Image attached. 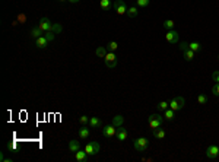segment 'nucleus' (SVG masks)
<instances>
[{"label":"nucleus","mask_w":219,"mask_h":162,"mask_svg":"<svg viewBox=\"0 0 219 162\" xmlns=\"http://www.w3.org/2000/svg\"><path fill=\"white\" fill-rule=\"evenodd\" d=\"M95 54L98 56V57L104 58L105 56H107V47H98V48L95 50Z\"/></svg>","instance_id":"obj_22"},{"label":"nucleus","mask_w":219,"mask_h":162,"mask_svg":"<svg viewBox=\"0 0 219 162\" xmlns=\"http://www.w3.org/2000/svg\"><path fill=\"white\" fill-rule=\"evenodd\" d=\"M89 134H91L89 127L83 126V127H81V129H79V137H81V139H88V137H89Z\"/></svg>","instance_id":"obj_18"},{"label":"nucleus","mask_w":219,"mask_h":162,"mask_svg":"<svg viewBox=\"0 0 219 162\" xmlns=\"http://www.w3.org/2000/svg\"><path fill=\"white\" fill-rule=\"evenodd\" d=\"M151 0H137V6L139 7H148Z\"/></svg>","instance_id":"obj_32"},{"label":"nucleus","mask_w":219,"mask_h":162,"mask_svg":"<svg viewBox=\"0 0 219 162\" xmlns=\"http://www.w3.org/2000/svg\"><path fill=\"white\" fill-rule=\"evenodd\" d=\"M218 155H219V146H216V145H210L209 148L206 149V156H207V159H216Z\"/></svg>","instance_id":"obj_7"},{"label":"nucleus","mask_w":219,"mask_h":162,"mask_svg":"<svg viewBox=\"0 0 219 162\" xmlns=\"http://www.w3.org/2000/svg\"><path fill=\"white\" fill-rule=\"evenodd\" d=\"M189 48H190L191 51L199 53V51H202V44L200 43H189Z\"/></svg>","instance_id":"obj_21"},{"label":"nucleus","mask_w":219,"mask_h":162,"mask_svg":"<svg viewBox=\"0 0 219 162\" xmlns=\"http://www.w3.org/2000/svg\"><path fill=\"white\" fill-rule=\"evenodd\" d=\"M137 7L136 6H132V7H129L127 9V16H130V18H136L137 16Z\"/></svg>","instance_id":"obj_23"},{"label":"nucleus","mask_w":219,"mask_h":162,"mask_svg":"<svg viewBox=\"0 0 219 162\" xmlns=\"http://www.w3.org/2000/svg\"><path fill=\"white\" fill-rule=\"evenodd\" d=\"M48 43H50V41L43 35V37H40V38L35 39V47L40 48V50H43V48H47Z\"/></svg>","instance_id":"obj_11"},{"label":"nucleus","mask_w":219,"mask_h":162,"mask_svg":"<svg viewBox=\"0 0 219 162\" xmlns=\"http://www.w3.org/2000/svg\"><path fill=\"white\" fill-rule=\"evenodd\" d=\"M102 134H104L105 137H114L115 134H117L115 126L114 124H111V126H104V127H102Z\"/></svg>","instance_id":"obj_8"},{"label":"nucleus","mask_w":219,"mask_h":162,"mask_svg":"<svg viewBox=\"0 0 219 162\" xmlns=\"http://www.w3.org/2000/svg\"><path fill=\"white\" fill-rule=\"evenodd\" d=\"M89 127L91 129H98V127H102V123H101V120L98 117H91L89 118Z\"/></svg>","instance_id":"obj_14"},{"label":"nucleus","mask_w":219,"mask_h":162,"mask_svg":"<svg viewBox=\"0 0 219 162\" xmlns=\"http://www.w3.org/2000/svg\"><path fill=\"white\" fill-rule=\"evenodd\" d=\"M81 149V145L77 140H70L69 142V152H77Z\"/></svg>","instance_id":"obj_16"},{"label":"nucleus","mask_w":219,"mask_h":162,"mask_svg":"<svg viewBox=\"0 0 219 162\" xmlns=\"http://www.w3.org/2000/svg\"><path fill=\"white\" fill-rule=\"evenodd\" d=\"M212 94L215 96H219V83H215L213 88H212Z\"/></svg>","instance_id":"obj_34"},{"label":"nucleus","mask_w":219,"mask_h":162,"mask_svg":"<svg viewBox=\"0 0 219 162\" xmlns=\"http://www.w3.org/2000/svg\"><path fill=\"white\" fill-rule=\"evenodd\" d=\"M75 159L79 162H85L88 161V153H86V150H77V152H75Z\"/></svg>","instance_id":"obj_13"},{"label":"nucleus","mask_w":219,"mask_h":162,"mask_svg":"<svg viewBox=\"0 0 219 162\" xmlns=\"http://www.w3.org/2000/svg\"><path fill=\"white\" fill-rule=\"evenodd\" d=\"M164 118L165 120H174L175 118V111L171 110V108H167L164 111Z\"/></svg>","instance_id":"obj_19"},{"label":"nucleus","mask_w":219,"mask_h":162,"mask_svg":"<svg viewBox=\"0 0 219 162\" xmlns=\"http://www.w3.org/2000/svg\"><path fill=\"white\" fill-rule=\"evenodd\" d=\"M186 107V100L184 96H174L171 101H170V108L174 111H180Z\"/></svg>","instance_id":"obj_2"},{"label":"nucleus","mask_w":219,"mask_h":162,"mask_svg":"<svg viewBox=\"0 0 219 162\" xmlns=\"http://www.w3.org/2000/svg\"><path fill=\"white\" fill-rule=\"evenodd\" d=\"M38 26H40V29H43L44 32H47V31H51V26H53V24H51V21L48 19V18H41L40 19V24H38Z\"/></svg>","instance_id":"obj_9"},{"label":"nucleus","mask_w":219,"mask_h":162,"mask_svg":"<svg viewBox=\"0 0 219 162\" xmlns=\"http://www.w3.org/2000/svg\"><path fill=\"white\" fill-rule=\"evenodd\" d=\"M79 123H81L82 126L88 124L89 123V117H88V115H81V117H79Z\"/></svg>","instance_id":"obj_33"},{"label":"nucleus","mask_w":219,"mask_h":162,"mask_svg":"<svg viewBox=\"0 0 219 162\" xmlns=\"http://www.w3.org/2000/svg\"><path fill=\"white\" fill-rule=\"evenodd\" d=\"M153 136H155L156 139H159V140H162V139H165L167 133H165V130L164 129H156L155 132H153Z\"/></svg>","instance_id":"obj_20"},{"label":"nucleus","mask_w":219,"mask_h":162,"mask_svg":"<svg viewBox=\"0 0 219 162\" xmlns=\"http://www.w3.org/2000/svg\"><path fill=\"white\" fill-rule=\"evenodd\" d=\"M44 35V31L43 29H40V26H35V28H32L31 29V37L32 38H40V37H43Z\"/></svg>","instance_id":"obj_15"},{"label":"nucleus","mask_w":219,"mask_h":162,"mask_svg":"<svg viewBox=\"0 0 219 162\" xmlns=\"http://www.w3.org/2000/svg\"><path fill=\"white\" fill-rule=\"evenodd\" d=\"M104 62H105V66L108 69H114L117 66V56H115V53L113 51L107 53V56L104 57Z\"/></svg>","instance_id":"obj_4"},{"label":"nucleus","mask_w":219,"mask_h":162,"mask_svg":"<svg viewBox=\"0 0 219 162\" xmlns=\"http://www.w3.org/2000/svg\"><path fill=\"white\" fill-rule=\"evenodd\" d=\"M164 120H165V118H164L161 114H152V115H149V118H148L149 129L152 130V132H155V130L159 129V127L162 126Z\"/></svg>","instance_id":"obj_1"},{"label":"nucleus","mask_w":219,"mask_h":162,"mask_svg":"<svg viewBox=\"0 0 219 162\" xmlns=\"http://www.w3.org/2000/svg\"><path fill=\"white\" fill-rule=\"evenodd\" d=\"M51 31L54 34H56V35H58V34L62 32L63 31V26L60 24H53V26H51Z\"/></svg>","instance_id":"obj_27"},{"label":"nucleus","mask_w":219,"mask_h":162,"mask_svg":"<svg viewBox=\"0 0 219 162\" xmlns=\"http://www.w3.org/2000/svg\"><path fill=\"white\" fill-rule=\"evenodd\" d=\"M194 56H196V53H194V51H191L190 48H189L187 51H184V58H186L187 62H191V60L194 58Z\"/></svg>","instance_id":"obj_24"},{"label":"nucleus","mask_w":219,"mask_h":162,"mask_svg":"<svg viewBox=\"0 0 219 162\" xmlns=\"http://www.w3.org/2000/svg\"><path fill=\"white\" fill-rule=\"evenodd\" d=\"M218 60H219V56H218Z\"/></svg>","instance_id":"obj_39"},{"label":"nucleus","mask_w":219,"mask_h":162,"mask_svg":"<svg viewBox=\"0 0 219 162\" xmlns=\"http://www.w3.org/2000/svg\"><path fill=\"white\" fill-rule=\"evenodd\" d=\"M44 37H45L48 41H53V39L56 38V34L53 32V31H47V32H44Z\"/></svg>","instance_id":"obj_31"},{"label":"nucleus","mask_w":219,"mask_h":162,"mask_svg":"<svg viewBox=\"0 0 219 162\" xmlns=\"http://www.w3.org/2000/svg\"><path fill=\"white\" fill-rule=\"evenodd\" d=\"M133 146L137 152H146L149 148V140L146 137H139L133 142Z\"/></svg>","instance_id":"obj_3"},{"label":"nucleus","mask_w":219,"mask_h":162,"mask_svg":"<svg viewBox=\"0 0 219 162\" xmlns=\"http://www.w3.org/2000/svg\"><path fill=\"white\" fill-rule=\"evenodd\" d=\"M197 102H199L200 105H205L206 102H207V96H206L205 94H200V95L197 96Z\"/></svg>","instance_id":"obj_30"},{"label":"nucleus","mask_w":219,"mask_h":162,"mask_svg":"<svg viewBox=\"0 0 219 162\" xmlns=\"http://www.w3.org/2000/svg\"><path fill=\"white\" fill-rule=\"evenodd\" d=\"M212 79H213L216 83H219V70H215L213 73H212Z\"/></svg>","instance_id":"obj_36"},{"label":"nucleus","mask_w":219,"mask_h":162,"mask_svg":"<svg viewBox=\"0 0 219 162\" xmlns=\"http://www.w3.org/2000/svg\"><path fill=\"white\" fill-rule=\"evenodd\" d=\"M100 143L98 142H91V143H88L85 146V150H86V153L88 155H91V156H94V155H96V153L100 152Z\"/></svg>","instance_id":"obj_5"},{"label":"nucleus","mask_w":219,"mask_h":162,"mask_svg":"<svg viewBox=\"0 0 219 162\" xmlns=\"http://www.w3.org/2000/svg\"><path fill=\"white\" fill-rule=\"evenodd\" d=\"M114 10L117 12L119 15H124V13H127V9L129 7H126V3H124L123 0H115L114 2Z\"/></svg>","instance_id":"obj_6"},{"label":"nucleus","mask_w":219,"mask_h":162,"mask_svg":"<svg viewBox=\"0 0 219 162\" xmlns=\"http://www.w3.org/2000/svg\"><path fill=\"white\" fill-rule=\"evenodd\" d=\"M165 39H167L170 44L178 43V32H177V31H174V29H170V31L165 34Z\"/></svg>","instance_id":"obj_10"},{"label":"nucleus","mask_w":219,"mask_h":162,"mask_svg":"<svg viewBox=\"0 0 219 162\" xmlns=\"http://www.w3.org/2000/svg\"><path fill=\"white\" fill-rule=\"evenodd\" d=\"M107 48H108L110 51H113V53H114L115 50H117V48H119V44L115 43V41H110V43L107 44Z\"/></svg>","instance_id":"obj_29"},{"label":"nucleus","mask_w":219,"mask_h":162,"mask_svg":"<svg viewBox=\"0 0 219 162\" xmlns=\"http://www.w3.org/2000/svg\"><path fill=\"white\" fill-rule=\"evenodd\" d=\"M115 137H117V140H120V142H124V140L127 139V130L124 129L123 126H120L119 129H117V134H115Z\"/></svg>","instance_id":"obj_12"},{"label":"nucleus","mask_w":219,"mask_h":162,"mask_svg":"<svg viewBox=\"0 0 219 162\" xmlns=\"http://www.w3.org/2000/svg\"><path fill=\"white\" fill-rule=\"evenodd\" d=\"M187 50H189V43H186V41H184V43H181L180 44V51H187Z\"/></svg>","instance_id":"obj_35"},{"label":"nucleus","mask_w":219,"mask_h":162,"mask_svg":"<svg viewBox=\"0 0 219 162\" xmlns=\"http://www.w3.org/2000/svg\"><path fill=\"white\" fill-rule=\"evenodd\" d=\"M58 2H66V0H58Z\"/></svg>","instance_id":"obj_38"},{"label":"nucleus","mask_w":219,"mask_h":162,"mask_svg":"<svg viewBox=\"0 0 219 162\" xmlns=\"http://www.w3.org/2000/svg\"><path fill=\"white\" fill-rule=\"evenodd\" d=\"M124 123V117L121 114H117L113 117V124H114L115 127H120V126H123Z\"/></svg>","instance_id":"obj_17"},{"label":"nucleus","mask_w":219,"mask_h":162,"mask_svg":"<svg viewBox=\"0 0 219 162\" xmlns=\"http://www.w3.org/2000/svg\"><path fill=\"white\" fill-rule=\"evenodd\" d=\"M168 107H170V102H167V101H161V102H158V105H156V108L159 111H162V113L167 110Z\"/></svg>","instance_id":"obj_25"},{"label":"nucleus","mask_w":219,"mask_h":162,"mask_svg":"<svg viewBox=\"0 0 219 162\" xmlns=\"http://www.w3.org/2000/svg\"><path fill=\"white\" fill-rule=\"evenodd\" d=\"M100 6H101V9L108 10L111 7V0H100Z\"/></svg>","instance_id":"obj_26"},{"label":"nucleus","mask_w":219,"mask_h":162,"mask_svg":"<svg viewBox=\"0 0 219 162\" xmlns=\"http://www.w3.org/2000/svg\"><path fill=\"white\" fill-rule=\"evenodd\" d=\"M69 2H70V3H79L81 0H69Z\"/></svg>","instance_id":"obj_37"},{"label":"nucleus","mask_w":219,"mask_h":162,"mask_svg":"<svg viewBox=\"0 0 219 162\" xmlns=\"http://www.w3.org/2000/svg\"><path fill=\"white\" fill-rule=\"evenodd\" d=\"M174 25H175V22H174V21H172V19H167V21H165V22H164V28L170 31V29H172V28H174Z\"/></svg>","instance_id":"obj_28"}]
</instances>
